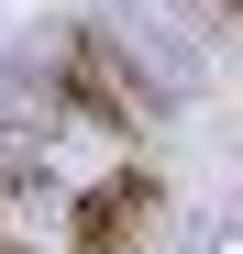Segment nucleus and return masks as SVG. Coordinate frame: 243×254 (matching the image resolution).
Here are the masks:
<instances>
[{"label": "nucleus", "instance_id": "nucleus-1", "mask_svg": "<svg viewBox=\"0 0 243 254\" xmlns=\"http://www.w3.org/2000/svg\"><path fill=\"white\" fill-rule=\"evenodd\" d=\"M56 100L77 122H100V133H144V122H155V100L133 89V66H122L100 33H66V45H56Z\"/></svg>", "mask_w": 243, "mask_h": 254}, {"label": "nucleus", "instance_id": "nucleus-4", "mask_svg": "<svg viewBox=\"0 0 243 254\" xmlns=\"http://www.w3.org/2000/svg\"><path fill=\"white\" fill-rule=\"evenodd\" d=\"M232 11H243V0H232Z\"/></svg>", "mask_w": 243, "mask_h": 254}, {"label": "nucleus", "instance_id": "nucleus-3", "mask_svg": "<svg viewBox=\"0 0 243 254\" xmlns=\"http://www.w3.org/2000/svg\"><path fill=\"white\" fill-rule=\"evenodd\" d=\"M0 254H22V243H11V232H0Z\"/></svg>", "mask_w": 243, "mask_h": 254}, {"label": "nucleus", "instance_id": "nucleus-2", "mask_svg": "<svg viewBox=\"0 0 243 254\" xmlns=\"http://www.w3.org/2000/svg\"><path fill=\"white\" fill-rule=\"evenodd\" d=\"M155 221H166V188H155L144 166H122V177H100V188L66 199V243L77 254H144Z\"/></svg>", "mask_w": 243, "mask_h": 254}]
</instances>
